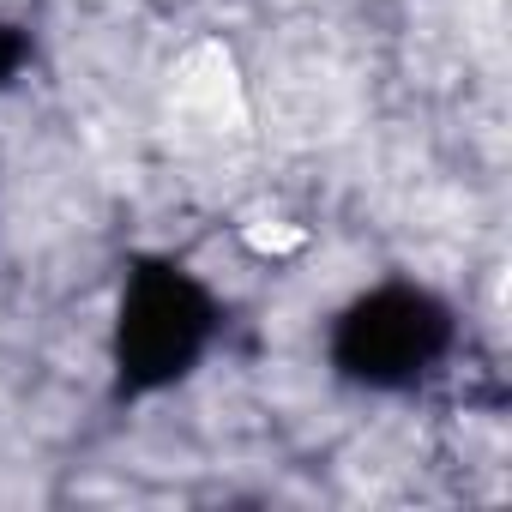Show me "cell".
Listing matches in <instances>:
<instances>
[{"mask_svg":"<svg viewBox=\"0 0 512 512\" xmlns=\"http://www.w3.org/2000/svg\"><path fill=\"white\" fill-rule=\"evenodd\" d=\"M217 338L211 290L175 260H139L121 284L115 308V386L121 398L169 392L199 368Z\"/></svg>","mask_w":512,"mask_h":512,"instance_id":"obj_1","label":"cell"},{"mask_svg":"<svg viewBox=\"0 0 512 512\" xmlns=\"http://www.w3.org/2000/svg\"><path fill=\"white\" fill-rule=\"evenodd\" d=\"M332 368L368 392L422 386L452 350V308L416 284H380L332 320Z\"/></svg>","mask_w":512,"mask_h":512,"instance_id":"obj_2","label":"cell"},{"mask_svg":"<svg viewBox=\"0 0 512 512\" xmlns=\"http://www.w3.org/2000/svg\"><path fill=\"white\" fill-rule=\"evenodd\" d=\"M25 61H31V37H25L19 25L0 19V85H13V79L25 73Z\"/></svg>","mask_w":512,"mask_h":512,"instance_id":"obj_3","label":"cell"}]
</instances>
